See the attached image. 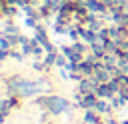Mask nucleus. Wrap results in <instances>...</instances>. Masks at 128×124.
Here are the masks:
<instances>
[{"instance_id": "nucleus-13", "label": "nucleus", "mask_w": 128, "mask_h": 124, "mask_svg": "<svg viewBox=\"0 0 128 124\" xmlns=\"http://www.w3.org/2000/svg\"><path fill=\"white\" fill-rule=\"evenodd\" d=\"M34 6H40V4H44V0H30Z\"/></svg>"}, {"instance_id": "nucleus-3", "label": "nucleus", "mask_w": 128, "mask_h": 124, "mask_svg": "<svg viewBox=\"0 0 128 124\" xmlns=\"http://www.w3.org/2000/svg\"><path fill=\"white\" fill-rule=\"evenodd\" d=\"M116 94H118V88H116L114 80L100 84V86H98V90H96V96H98V98H104V100H110V98H112V96H116Z\"/></svg>"}, {"instance_id": "nucleus-1", "label": "nucleus", "mask_w": 128, "mask_h": 124, "mask_svg": "<svg viewBox=\"0 0 128 124\" xmlns=\"http://www.w3.org/2000/svg\"><path fill=\"white\" fill-rule=\"evenodd\" d=\"M74 108H78V106H76V102H70L68 98L58 96V94H48L46 110H48V112H52L54 116H60V114L70 112V110H74Z\"/></svg>"}, {"instance_id": "nucleus-6", "label": "nucleus", "mask_w": 128, "mask_h": 124, "mask_svg": "<svg viewBox=\"0 0 128 124\" xmlns=\"http://www.w3.org/2000/svg\"><path fill=\"white\" fill-rule=\"evenodd\" d=\"M98 118H100V114L96 112V110H84V122H88V124H96L98 122Z\"/></svg>"}, {"instance_id": "nucleus-5", "label": "nucleus", "mask_w": 128, "mask_h": 124, "mask_svg": "<svg viewBox=\"0 0 128 124\" xmlns=\"http://www.w3.org/2000/svg\"><path fill=\"white\" fill-rule=\"evenodd\" d=\"M96 102H98V96L92 92V94H86V96L82 98V102L78 104V108H82V110H94Z\"/></svg>"}, {"instance_id": "nucleus-7", "label": "nucleus", "mask_w": 128, "mask_h": 124, "mask_svg": "<svg viewBox=\"0 0 128 124\" xmlns=\"http://www.w3.org/2000/svg\"><path fill=\"white\" fill-rule=\"evenodd\" d=\"M114 84H116L118 90L128 88V74H120V76H116V78H114Z\"/></svg>"}, {"instance_id": "nucleus-11", "label": "nucleus", "mask_w": 128, "mask_h": 124, "mask_svg": "<svg viewBox=\"0 0 128 124\" xmlns=\"http://www.w3.org/2000/svg\"><path fill=\"white\" fill-rule=\"evenodd\" d=\"M10 58H12V60H16V62H22V60H24L26 56H24L22 52H18V50L14 48V50H10Z\"/></svg>"}, {"instance_id": "nucleus-10", "label": "nucleus", "mask_w": 128, "mask_h": 124, "mask_svg": "<svg viewBox=\"0 0 128 124\" xmlns=\"http://www.w3.org/2000/svg\"><path fill=\"white\" fill-rule=\"evenodd\" d=\"M0 48H2V50H10V48H12L10 38H8L6 34H2V36H0Z\"/></svg>"}, {"instance_id": "nucleus-9", "label": "nucleus", "mask_w": 128, "mask_h": 124, "mask_svg": "<svg viewBox=\"0 0 128 124\" xmlns=\"http://www.w3.org/2000/svg\"><path fill=\"white\" fill-rule=\"evenodd\" d=\"M60 52H62V54H64V56H66L68 60H72V58L76 56V52H74L72 44H70V46H62V48H60Z\"/></svg>"}, {"instance_id": "nucleus-12", "label": "nucleus", "mask_w": 128, "mask_h": 124, "mask_svg": "<svg viewBox=\"0 0 128 124\" xmlns=\"http://www.w3.org/2000/svg\"><path fill=\"white\" fill-rule=\"evenodd\" d=\"M106 122H108V124H122V122H118V120H116V118H112V116H108V118H106Z\"/></svg>"}, {"instance_id": "nucleus-4", "label": "nucleus", "mask_w": 128, "mask_h": 124, "mask_svg": "<svg viewBox=\"0 0 128 124\" xmlns=\"http://www.w3.org/2000/svg\"><path fill=\"white\" fill-rule=\"evenodd\" d=\"M100 84H104V82H110V80H114L112 78V74H110V70L106 68V66H98L96 70H94V74H92Z\"/></svg>"}, {"instance_id": "nucleus-2", "label": "nucleus", "mask_w": 128, "mask_h": 124, "mask_svg": "<svg viewBox=\"0 0 128 124\" xmlns=\"http://www.w3.org/2000/svg\"><path fill=\"white\" fill-rule=\"evenodd\" d=\"M38 92H42V88H40V84H38V80H26L24 78V82H22V86H20V96L22 98H32V96H36Z\"/></svg>"}, {"instance_id": "nucleus-14", "label": "nucleus", "mask_w": 128, "mask_h": 124, "mask_svg": "<svg viewBox=\"0 0 128 124\" xmlns=\"http://www.w3.org/2000/svg\"><path fill=\"white\" fill-rule=\"evenodd\" d=\"M122 124H128V118H124V120H122Z\"/></svg>"}, {"instance_id": "nucleus-8", "label": "nucleus", "mask_w": 128, "mask_h": 124, "mask_svg": "<svg viewBox=\"0 0 128 124\" xmlns=\"http://www.w3.org/2000/svg\"><path fill=\"white\" fill-rule=\"evenodd\" d=\"M58 52H60V50H58ZM58 52H46V56H44V62H46V64H48L50 68H52V66L56 64V58H58Z\"/></svg>"}]
</instances>
